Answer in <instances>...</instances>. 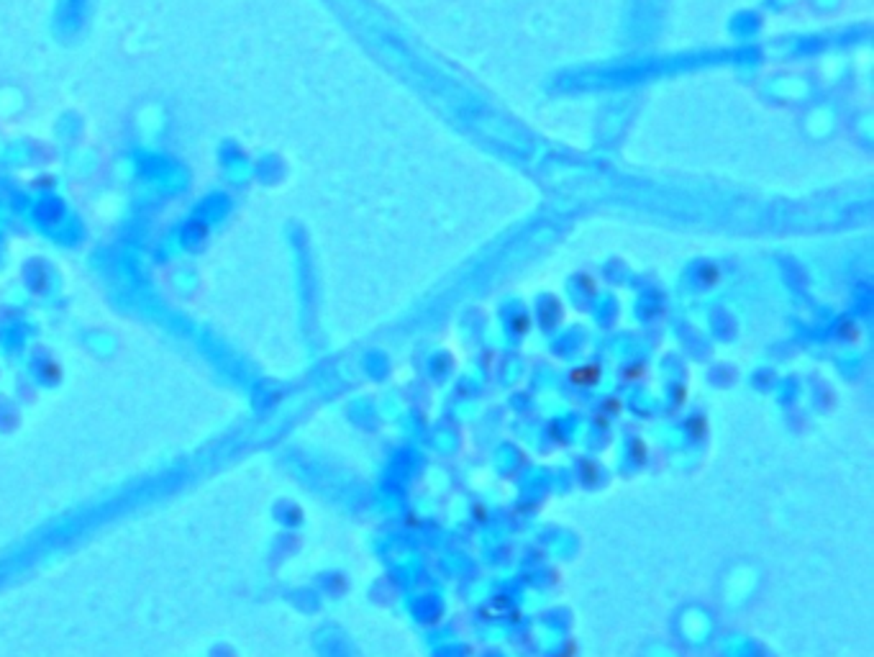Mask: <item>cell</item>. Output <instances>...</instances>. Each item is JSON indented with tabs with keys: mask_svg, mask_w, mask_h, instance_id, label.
I'll return each mask as SVG.
<instances>
[{
	"mask_svg": "<svg viewBox=\"0 0 874 657\" xmlns=\"http://www.w3.org/2000/svg\"><path fill=\"white\" fill-rule=\"evenodd\" d=\"M641 372H644V370H641V365H634V368H631V372H626V377H638Z\"/></svg>",
	"mask_w": 874,
	"mask_h": 657,
	"instance_id": "4",
	"label": "cell"
},
{
	"mask_svg": "<svg viewBox=\"0 0 874 657\" xmlns=\"http://www.w3.org/2000/svg\"><path fill=\"white\" fill-rule=\"evenodd\" d=\"M569 377H572V383L580 385V388H592V385H597V380H600V368H597V365H582V368L572 370Z\"/></svg>",
	"mask_w": 874,
	"mask_h": 657,
	"instance_id": "1",
	"label": "cell"
},
{
	"mask_svg": "<svg viewBox=\"0 0 874 657\" xmlns=\"http://www.w3.org/2000/svg\"><path fill=\"white\" fill-rule=\"evenodd\" d=\"M718 280H721V270H718L715 265H705L703 270H700V282H703L705 288L718 285Z\"/></svg>",
	"mask_w": 874,
	"mask_h": 657,
	"instance_id": "2",
	"label": "cell"
},
{
	"mask_svg": "<svg viewBox=\"0 0 874 657\" xmlns=\"http://www.w3.org/2000/svg\"><path fill=\"white\" fill-rule=\"evenodd\" d=\"M528 326H531V319H523V316L516 319V331H528Z\"/></svg>",
	"mask_w": 874,
	"mask_h": 657,
	"instance_id": "3",
	"label": "cell"
}]
</instances>
